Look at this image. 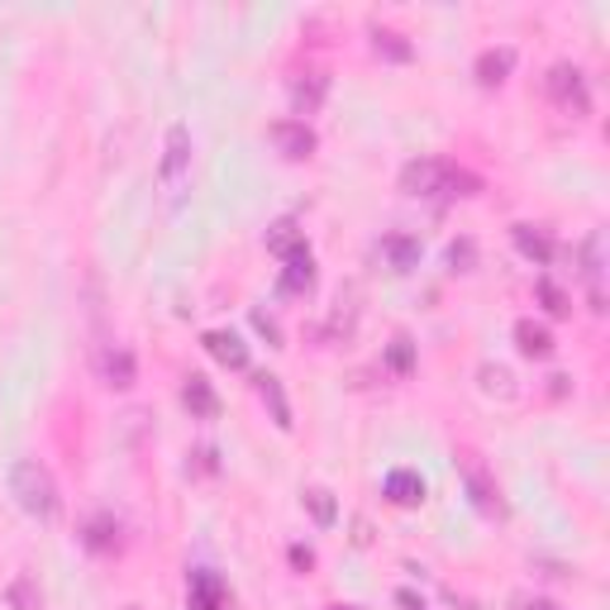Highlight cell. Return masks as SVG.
<instances>
[{
  "label": "cell",
  "mask_w": 610,
  "mask_h": 610,
  "mask_svg": "<svg viewBox=\"0 0 610 610\" xmlns=\"http://www.w3.org/2000/svg\"><path fill=\"white\" fill-rule=\"evenodd\" d=\"M477 182L472 172H462L444 157H411L401 167V192L405 196H425V200H439V196H477Z\"/></svg>",
  "instance_id": "cell-1"
},
{
  "label": "cell",
  "mask_w": 610,
  "mask_h": 610,
  "mask_svg": "<svg viewBox=\"0 0 610 610\" xmlns=\"http://www.w3.org/2000/svg\"><path fill=\"white\" fill-rule=\"evenodd\" d=\"M10 497L20 501V511H29L34 520H57V511H63V497H57L53 472L43 468L39 458H20L10 468Z\"/></svg>",
  "instance_id": "cell-2"
},
{
  "label": "cell",
  "mask_w": 610,
  "mask_h": 610,
  "mask_svg": "<svg viewBox=\"0 0 610 610\" xmlns=\"http://www.w3.org/2000/svg\"><path fill=\"white\" fill-rule=\"evenodd\" d=\"M186 177H192V129H186V124H167L163 163H157V186H163L167 200H177Z\"/></svg>",
  "instance_id": "cell-3"
},
{
  "label": "cell",
  "mask_w": 610,
  "mask_h": 610,
  "mask_svg": "<svg viewBox=\"0 0 610 610\" xmlns=\"http://www.w3.org/2000/svg\"><path fill=\"white\" fill-rule=\"evenodd\" d=\"M544 91L554 96L558 110L577 115V120H582V115H591V86H587V72L577 67V63H554V67H548Z\"/></svg>",
  "instance_id": "cell-4"
},
{
  "label": "cell",
  "mask_w": 610,
  "mask_h": 610,
  "mask_svg": "<svg viewBox=\"0 0 610 610\" xmlns=\"http://www.w3.org/2000/svg\"><path fill=\"white\" fill-rule=\"evenodd\" d=\"M458 472H462V487H468V497H472L477 511H482V515H505L501 487H497V477L482 468V458L462 448V454H458Z\"/></svg>",
  "instance_id": "cell-5"
},
{
  "label": "cell",
  "mask_w": 610,
  "mask_h": 610,
  "mask_svg": "<svg viewBox=\"0 0 610 610\" xmlns=\"http://www.w3.org/2000/svg\"><path fill=\"white\" fill-rule=\"evenodd\" d=\"M96 377L106 386H115V391H129V386H134V377H139V362H134V353H129L124 344H100L96 348Z\"/></svg>",
  "instance_id": "cell-6"
},
{
  "label": "cell",
  "mask_w": 610,
  "mask_h": 610,
  "mask_svg": "<svg viewBox=\"0 0 610 610\" xmlns=\"http://www.w3.org/2000/svg\"><path fill=\"white\" fill-rule=\"evenodd\" d=\"M268 139H272V149H277L282 157H292V163H305V157L319 149L315 129L305 124V120H277V124L268 129Z\"/></svg>",
  "instance_id": "cell-7"
},
{
  "label": "cell",
  "mask_w": 610,
  "mask_h": 610,
  "mask_svg": "<svg viewBox=\"0 0 610 610\" xmlns=\"http://www.w3.org/2000/svg\"><path fill=\"white\" fill-rule=\"evenodd\" d=\"M372 258L386 272H411L420 263V239L415 235H401V229H396V235H382V239L372 243Z\"/></svg>",
  "instance_id": "cell-8"
},
{
  "label": "cell",
  "mask_w": 610,
  "mask_h": 610,
  "mask_svg": "<svg viewBox=\"0 0 610 610\" xmlns=\"http://www.w3.org/2000/svg\"><path fill=\"white\" fill-rule=\"evenodd\" d=\"M225 601H229V587L220 573H210V568L186 573V606L192 610H225Z\"/></svg>",
  "instance_id": "cell-9"
},
{
  "label": "cell",
  "mask_w": 610,
  "mask_h": 610,
  "mask_svg": "<svg viewBox=\"0 0 610 610\" xmlns=\"http://www.w3.org/2000/svg\"><path fill=\"white\" fill-rule=\"evenodd\" d=\"M206 353L215 358V362H225V368H235V372H243L249 368V344L239 339L235 329H206Z\"/></svg>",
  "instance_id": "cell-10"
},
{
  "label": "cell",
  "mask_w": 610,
  "mask_h": 610,
  "mask_svg": "<svg viewBox=\"0 0 610 610\" xmlns=\"http://www.w3.org/2000/svg\"><path fill=\"white\" fill-rule=\"evenodd\" d=\"M81 544L91 548V554H115V548H120V520H115L110 511L86 515V525H81Z\"/></svg>",
  "instance_id": "cell-11"
},
{
  "label": "cell",
  "mask_w": 610,
  "mask_h": 610,
  "mask_svg": "<svg viewBox=\"0 0 610 610\" xmlns=\"http://www.w3.org/2000/svg\"><path fill=\"white\" fill-rule=\"evenodd\" d=\"M325 96H329V77H325V72H301V77L292 81V110L301 115V120L325 106Z\"/></svg>",
  "instance_id": "cell-12"
},
{
  "label": "cell",
  "mask_w": 610,
  "mask_h": 610,
  "mask_svg": "<svg viewBox=\"0 0 610 610\" xmlns=\"http://www.w3.org/2000/svg\"><path fill=\"white\" fill-rule=\"evenodd\" d=\"M511 239H515V249L525 253L534 268H548V263H554V253H558V243L548 239V229H534V225H515Z\"/></svg>",
  "instance_id": "cell-13"
},
{
  "label": "cell",
  "mask_w": 610,
  "mask_h": 610,
  "mask_svg": "<svg viewBox=\"0 0 610 610\" xmlns=\"http://www.w3.org/2000/svg\"><path fill=\"white\" fill-rule=\"evenodd\" d=\"M601 249H606V239L601 235H587V243H582V277H587V286H591V311H606V286H601V272H606V263H601Z\"/></svg>",
  "instance_id": "cell-14"
},
{
  "label": "cell",
  "mask_w": 610,
  "mask_h": 610,
  "mask_svg": "<svg viewBox=\"0 0 610 610\" xmlns=\"http://www.w3.org/2000/svg\"><path fill=\"white\" fill-rule=\"evenodd\" d=\"M182 405L196 420H215V415H220V396H215V386L206 382V377H196V372L182 382Z\"/></svg>",
  "instance_id": "cell-15"
},
{
  "label": "cell",
  "mask_w": 610,
  "mask_h": 610,
  "mask_svg": "<svg viewBox=\"0 0 610 610\" xmlns=\"http://www.w3.org/2000/svg\"><path fill=\"white\" fill-rule=\"evenodd\" d=\"M358 286H339V296H334V311H329V325H325V334L329 339H348V334H353V325H358Z\"/></svg>",
  "instance_id": "cell-16"
},
{
  "label": "cell",
  "mask_w": 610,
  "mask_h": 610,
  "mask_svg": "<svg viewBox=\"0 0 610 610\" xmlns=\"http://www.w3.org/2000/svg\"><path fill=\"white\" fill-rule=\"evenodd\" d=\"M511 67H515V48H505V43H501V48H482V53H477V81H482V86H501L505 77H511Z\"/></svg>",
  "instance_id": "cell-17"
},
{
  "label": "cell",
  "mask_w": 610,
  "mask_h": 610,
  "mask_svg": "<svg viewBox=\"0 0 610 610\" xmlns=\"http://www.w3.org/2000/svg\"><path fill=\"white\" fill-rule=\"evenodd\" d=\"M386 501L391 505H420L425 501V477L411 472V468H396V472H386Z\"/></svg>",
  "instance_id": "cell-18"
},
{
  "label": "cell",
  "mask_w": 610,
  "mask_h": 610,
  "mask_svg": "<svg viewBox=\"0 0 610 610\" xmlns=\"http://www.w3.org/2000/svg\"><path fill=\"white\" fill-rule=\"evenodd\" d=\"M477 386H482V396H497V401H515L520 396L515 372L505 368V362H482V368H477Z\"/></svg>",
  "instance_id": "cell-19"
},
{
  "label": "cell",
  "mask_w": 610,
  "mask_h": 610,
  "mask_svg": "<svg viewBox=\"0 0 610 610\" xmlns=\"http://www.w3.org/2000/svg\"><path fill=\"white\" fill-rule=\"evenodd\" d=\"M282 292H286V296H311V292H315V258H311V249L296 253V258H286V268H282Z\"/></svg>",
  "instance_id": "cell-20"
},
{
  "label": "cell",
  "mask_w": 610,
  "mask_h": 610,
  "mask_svg": "<svg viewBox=\"0 0 610 610\" xmlns=\"http://www.w3.org/2000/svg\"><path fill=\"white\" fill-rule=\"evenodd\" d=\"M515 348L525 358H548L554 353V334H548V325H540V319H515Z\"/></svg>",
  "instance_id": "cell-21"
},
{
  "label": "cell",
  "mask_w": 610,
  "mask_h": 610,
  "mask_svg": "<svg viewBox=\"0 0 610 610\" xmlns=\"http://www.w3.org/2000/svg\"><path fill=\"white\" fill-rule=\"evenodd\" d=\"M268 253H277V258H296V253H305V229L286 215V220H277V225H268Z\"/></svg>",
  "instance_id": "cell-22"
},
{
  "label": "cell",
  "mask_w": 610,
  "mask_h": 610,
  "mask_svg": "<svg viewBox=\"0 0 610 610\" xmlns=\"http://www.w3.org/2000/svg\"><path fill=\"white\" fill-rule=\"evenodd\" d=\"M258 396H263V405L272 411V425L277 429H292V405H286V391H282V377H272V372H263L258 377Z\"/></svg>",
  "instance_id": "cell-23"
},
{
  "label": "cell",
  "mask_w": 610,
  "mask_h": 610,
  "mask_svg": "<svg viewBox=\"0 0 610 610\" xmlns=\"http://www.w3.org/2000/svg\"><path fill=\"white\" fill-rule=\"evenodd\" d=\"M368 39H372V53L377 57H391V63H411V39L401 34V29H386V24H372L368 29Z\"/></svg>",
  "instance_id": "cell-24"
},
{
  "label": "cell",
  "mask_w": 610,
  "mask_h": 610,
  "mask_svg": "<svg viewBox=\"0 0 610 610\" xmlns=\"http://www.w3.org/2000/svg\"><path fill=\"white\" fill-rule=\"evenodd\" d=\"M301 501H305V511L315 515V525H319V530H329L334 520H339V501H334V491H329V487H305V491H301Z\"/></svg>",
  "instance_id": "cell-25"
},
{
  "label": "cell",
  "mask_w": 610,
  "mask_h": 610,
  "mask_svg": "<svg viewBox=\"0 0 610 610\" xmlns=\"http://www.w3.org/2000/svg\"><path fill=\"white\" fill-rule=\"evenodd\" d=\"M6 601H10V610H43V587L29 573H14L6 587Z\"/></svg>",
  "instance_id": "cell-26"
},
{
  "label": "cell",
  "mask_w": 610,
  "mask_h": 610,
  "mask_svg": "<svg viewBox=\"0 0 610 610\" xmlns=\"http://www.w3.org/2000/svg\"><path fill=\"white\" fill-rule=\"evenodd\" d=\"M186 472H192V477H215V472H220V448L196 444L192 454H186Z\"/></svg>",
  "instance_id": "cell-27"
},
{
  "label": "cell",
  "mask_w": 610,
  "mask_h": 610,
  "mask_svg": "<svg viewBox=\"0 0 610 610\" xmlns=\"http://www.w3.org/2000/svg\"><path fill=\"white\" fill-rule=\"evenodd\" d=\"M382 358H386L391 372H411V368H415V344H411V334H396V339L386 344Z\"/></svg>",
  "instance_id": "cell-28"
},
{
  "label": "cell",
  "mask_w": 610,
  "mask_h": 610,
  "mask_svg": "<svg viewBox=\"0 0 610 610\" xmlns=\"http://www.w3.org/2000/svg\"><path fill=\"white\" fill-rule=\"evenodd\" d=\"M540 296H544V305H548V315H568V311H573V305H568V296H563V292H558V286L548 282V277H540Z\"/></svg>",
  "instance_id": "cell-29"
},
{
  "label": "cell",
  "mask_w": 610,
  "mask_h": 610,
  "mask_svg": "<svg viewBox=\"0 0 610 610\" xmlns=\"http://www.w3.org/2000/svg\"><path fill=\"white\" fill-rule=\"evenodd\" d=\"M472 258H477L472 239H458L454 249H448V263H454V272H472Z\"/></svg>",
  "instance_id": "cell-30"
},
{
  "label": "cell",
  "mask_w": 610,
  "mask_h": 610,
  "mask_svg": "<svg viewBox=\"0 0 610 610\" xmlns=\"http://www.w3.org/2000/svg\"><path fill=\"white\" fill-rule=\"evenodd\" d=\"M253 329H258V334H268V344H282V329L272 325V319H268L263 311H253Z\"/></svg>",
  "instance_id": "cell-31"
},
{
  "label": "cell",
  "mask_w": 610,
  "mask_h": 610,
  "mask_svg": "<svg viewBox=\"0 0 610 610\" xmlns=\"http://www.w3.org/2000/svg\"><path fill=\"white\" fill-rule=\"evenodd\" d=\"M292 563H296V568L305 573V568H315V554H311V548H305V544H296V548H292Z\"/></svg>",
  "instance_id": "cell-32"
},
{
  "label": "cell",
  "mask_w": 610,
  "mask_h": 610,
  "mask_svg": "<svg viewBox=\"0 0 610 610\" xmlns=\"http://www.w3.org/2000/svg\"><path fill=\"white\" fill-rule=\"evenodd\" d=\"M534 610H554V606H548V601H534Z\"/></svg>",
  "instance_id": "cell-33"
},
{
  "label": "cell",
  "mask_w": 610,
  "mask_h": 610,
  "mask_svg": "<svg viewBox=\"0 0 610 610\" xmlns=\"http://www.w3.org/2000/svg\"><path fill=\"white\" fill-rule=\"evenodd\" d=\"M329 610H348V606H329Z\"/></svg>",
  "instance_id": "cell-34"
},
{
  "label": "cell",
  "mask_w": 610,
  "mask_h": 610,
  "mask_svg": "<svg viewBox=\"0 0 610 610\" xmlns=\"http://www.w3.org/2000/svg\"><path fill=\"white\" fill-rule=\"evenodd\" d=\"M124 610H139V606H124Z\"/></svg>",
  "instance_id": "cell-35"
}]
</instances>
